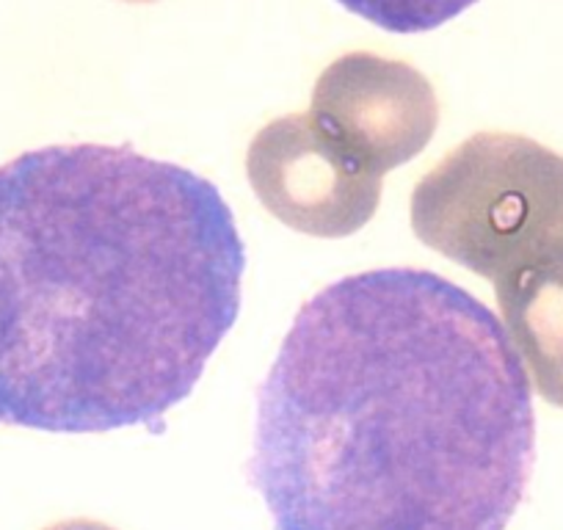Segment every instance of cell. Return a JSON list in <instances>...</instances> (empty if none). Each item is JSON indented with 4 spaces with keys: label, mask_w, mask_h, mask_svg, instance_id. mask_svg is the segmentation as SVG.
Listing matches in <instances>:
<instances>
[{
    "label": "cell",
    "mask_w": 563,
    "mask_h": 530,
    "mask_svg": "<svg viewBox=\"0 0 563 530\" xmlns=\"http://www.w3.org/2000/svg\"><path fill=\"white\" fill-rule=\"evenodd\" d=\"M124 3H155V0H124Z\"/></svg>",
    "instance_id": "9c48e42d"
},
{
    "label": "cell",
    "mask_w": 563,
    "mask_h": 530,
    "mask_svg": "<svg viewBox=\"0 0 563 530\" xmlns=\"http://www.w3.org/2000/svg\"><path fill=\"white\" fill-rule=\"evenodd\" d=\"M422 243L495 288L563 272V155L517 133H475L411 191Z\"/></svg>",
    "instance_id": "3957f363"
},
{
    "label": "cell",
    "mask_w": 563,
    "mask_h": 530,
    "mask_svg": "<svg viewBox=\"0 0 563 530\" xmlns=\"http://www.w3.org/2000/svg\"><path fill=\"white\" fill-rule=\"evenodd\" d=\"M536 464L500 318L422 268L318 290L257 393L246 475L274 530H506Z\"/></svg>",
    "instance_id": "6da1fadb"
},
{
    "label": "cell",
    "mask_w": 563,
    "mask_h": 530,
    "mask_svg": "<svg viewBox=\"0 0 563 530\" xmlns=\"http://www.w3.org/2000/svg\"><path fill=\"white\" fill-rule=\"evenodd\" d=\"M246 246L219 188L124 144L0 166V426L102 434L183 404L235 327Z\"/></svg>",
    "instance_id": "7a4b0ae2"
},
{
    "label": "cell",
    "mask_w": 563,
    "mask_h": 530,
    "mask_svg": "<svg viewBox=\"0 0 563 530\" xmlns=\"http://www.w3.org/2000/svg\"><path fill=\"white\" fill-rule=\"evenodd\" d=\"M45 530H117L106 522H97V519H64V522L51 525Z\"/></svg>",
    "instance_id": "ba28073f"
},
{
    "label": "cell",
    "mask_w": 563,
    "mask_h": 530,
    "mask_svg": "<svg viewBox=\"0 0 563 530\" xmlns=\"http://www.w3.org/2000/svg\"><path fill=\"white\" fill-rule=\"evenodd\" d=\"M246 177L274 219L312 238L354 235L382 202L384 177L351 161L310 113L265 124L249 144Z\"/></svg>",
    "instance_id": "277c9868"
},
{
    "label": "cell",
    "mask_w": 563,
    "mask_h": 530,
    "mask_svg": "<svg viewBox=\"0 0 563 530\" xmlns=\"http://www.w3.org/2000/svg\"><path fill=\"white\" fill-rule=\"evenodd\" d=\"M310 117L351 161L384 177L429 147L440 102L411 64L356 51L318 75Z\"/></svg>",
    "instance_id": "5b68a950"
},
{
    "label": "cell",
    "mask_w": 563,
    "mask_h": 530,
    "mask_svg": "<svg viewBox=\"0 0 563 530\" xmlns=\"http://www.w3.org/2000/svg\"><path fill=\"white\" fill-rule=\"evenodd\" d=\"M338 3L389 34H426L456 20L478 0H338Z\"/></svg>",
    "instance_id": "52a82bcc"
},
{
    "label": "cell",
    "mask_w": 563,
    "mask_h": 530,
    "mask_svg": "<svg viewBox=\"0 0 563 530\" xmlns=\"http://www.w3.org/2000/svg\"><path fill=\"white\" fill-rule=\"evenodd\" d=\"M503 327L539 395L563 409V272L495 288Z\"/></svg>",
    "instance_id": "8992f818"
}]
</instances>
